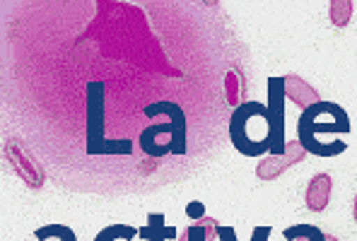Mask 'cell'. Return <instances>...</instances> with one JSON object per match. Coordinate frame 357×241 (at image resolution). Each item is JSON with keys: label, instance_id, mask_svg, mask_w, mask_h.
Instances as JSON below:
<instances>
[{"label": "cell", "instance_id": "7c38bea8", "mask_svg": "<svg viewBox=\"0 0 357 241\" xmlns=\"http://www.w3.org/2000/svg\"><path fill=\"white\" fill-rule=\"evenodd\" d=\"M188 232V241H218V219L213 217H203L198 222H193Z\"/></svg>", "mask_w": 357, "mask_h": 241}, {"label": "cell", "instance_id": "ac0fdd59", "mask_svg": "<svg viewBox=\"0 0 357 241\" xmlns=\"http://www.w3.org/2000/svg\"><path fill=\"white\" fill-rule=\"evenodd\" d=\"M176 241H188V232H186V229H183V232L178 234V237H176Z\"/></svg>", "mask_w": 357, "mask_h": 241}, {"label": "cell", "instance_id": "52a82bcc", "mask_svg": "<svg viewBox=\"0 0 357 241\" xmlns=\"http://www.w3.org/2000/svg\"><path fill=\"white\" fill-rule=\"evenodd\" d=\"M304 157H307V150L299 145V140H290V143L285 145L282 155L261 157V162L256 164V176H259L261 181H275L278 176L285 174L290 166L304 162Z\"/></svg>", "mask_w": 357, "mask_h": 241}, {"label": "cell", "instance_id": "9c48e42d", "mask_svg": "<svg viewBox=\"0 0 357 241\" xmlns=\"http://www.w3.org/2000/svg\"><path fill=\"white\" fill-rule=\"evenodd\" d=\"M331 176L328 174H317L312 176L307 186V196H304V203L312 212H324L328 208V201H331Z\"/></svg>", "mask_w": 357, "mask_h": 241}, {"label": "cell", "instance_id": "30bf717a", "mask_svg": "<svg viewBox=\"0 0 357 241\" xmlns=\"http://www.w3.org/2000/svg\"><path fill=\"white\" fill-rule=\"evenodd\" d=\"M138 234L143 237V241H165V239L178 237V232L174 227H165V215H160V212L148 215V224H145Z\"/></svg>", "mask_w": 357, "mask_h": 241}, {"label": "cell", "instance_id": "5b68a950", "mask_svg": "<svg viewBox=\"0 0 357 241\" xmlns=\"http://www.w3.org/2000/svg\"><path fill=\"white\" fill-rule=\"evenodd\" d=\"M3 155L5 160L10 162V166H13L15 174L22 179V183L31 191H39V188H44L46 183V171L44 166L39 164V160H36L31 152L24 148L22 143H20L17 138H8L3 143Z\"/></svg>", "mask_w": 357, "mask_h": 241}, {"label": "cell", "instance_id": "2e32d148", "mask_svg": "<svg viewBox=\"0 0 357 241\" xmlns=\"http://www.w3.org/2000/svg\"><path fill=\"white\" fill-rule=\"evenodd\" d=\"M51 237H56L61 241H77L75 232H73L70 227H66V224H46V227L36 229V239H39V241H46Z\"/></svg>", "mask_w": 357, "mask_h": 241}, {"label": "cell", "instance_id": "d6986e66", "mask_svg": "<svg viewBox=\"0 0 357 241\" xmlns=\"http://www.w3.org/2000/svg\"><path fill=\"white\" fill-rule=\"evenodd\" d=\"M353 219L357 222V196H355V203H353Z\"/></svg>", "mask_w": 357, "mask_h": 241}, {"label": "cell", "instance_id": "7a4b0ae2", "mask_svg": "<svg viewBox=\"0 0 357 241\" xmlns=\"http://www.w3.org/2000/svg\"><path fill=\"white\" fill-rule=\"evenodd\" d=\"M143 114L148 118H155L160 114L169 116V123L148 125L140 133L138 145L148 157H165V155H186V114L174 102H155L150 107H143Z\"/></svg>", "mask_w": 357, "mask_h": 241}, {"label": "cell", "instance_id": "9a60e30c", "mask_svg": "<svg viewBox=\"0 0 357 241\" xmlns=\"http://www.w3.org/2000/svg\"><path fill=\"white\" fill-rule=\"evenodd\" d=\"M135 237H138V229L130 227V224L119 222V224H109V227H104L102 232L94 237V241H119V239L133 241Z\"/></svg>", "mask_w": 357, "mask_h": 241}, {"label": "cell", "instance_id": "5bb4252c", "mask_svg": "<svg viewBox=\"0 0 357 241\" xmlns=\"http://www.w3.org/2000/svg\"><path fill=\"white\" fill-rule=\"evenodd\" d=\"M353 8L355 5L350 0H331L328 5V17H331V24L338 29L348 27L350 17H353Z\"/></svg>", "mask_w": 357, "mask_h": 241}, {"label": "cell", "instance_id": "6da1fadb", "mask_svg": "<svg viewBox=\"0 0 357 241\" xmlns=\"http://www.w3.org/2000/svg\"><path fill=\"white\" fill-rule=\"evenodd\" d=\"M350 133V118L345 109L335 102H319L304 109L297 118V140L307 155L317 157H335L343 155L348 145L343 140L324 143L321 135H345Z\"/></svg>", "mask_w": 357, "mask_h": 241}, {"label": "cell", "instance_id": "ba28073f", "mask_svg": "<svg viewBox=\"0 0 357 241\" xmlns=\"http://www.w3.org/2000/svg\"><path fill=\"white\" fill-rule=\"evenodd\" d=\"M285 97L290 99L292 104L302 107V111L321 102L319 92L314 90V87L309 85L307 80H302L299 75H295V72H292V75H285Z\"/></svg>", "mask_w": 357, "mask_h": 241}, {"label": "cell", "instance_id": "8fae6325", "mask_svg": "<svg viewBox=\"0 0 357 241\" xmlns=\"http://www.w3.org/2000/svg\"><path fill=\"white\" fill-rule=\"evenodd\" d=\"M285 239L287 241H297V239H304V241H338V237H331V234L321 232V229L314 227V224H295V227H287L285 229Z\"/></svg>", "mask_w": 357, "mask_h": 241}, {"label": "cell", "instance_id": "3957f363", "mask_svg": "<svg viewBox=\"0 0 357 241\" xmlns=\"http://www.w3.org/2000/svg\"><path fill=\"white\" fill-rule=\"evenodd\" d=\"M229 140L244 157H264L271 152V116L261 102H244L229 118Z\"/></svg>", "mask_w": 357, "mask_h": 241}, {"label": "cell", "instance_id": "e0dca14e", "mask_svg": "<svg viewBox=\"0 0 357 241\" xmlns=\"http://www.w3.org/2000/svg\"><path fill=\"white\" fill-rule=\"evenodd\" d=\"M186 215H188V219H191V222H198V219L206 217V208H203L201 201H191L186 205Z\"/></svg>", "mask_w": 357, "mask_h": 241}, {"label": "cell", "instance_id": "4fadbf2b", "mask_svg": "<svg viewBox=\"0 0 357 241\" xmlns=\"http://www.w3.org/2000/svg\"><path fill=\"white\" fill-rule=\"evenodd\" d=\"M225 85H227V102L232 104L234 109L241 107L244 104V75H241L239 70H229L227 77H225Z\"/></svg>", "mask_w": 357, "mask_h": 241}, {"label": "cell", "instance_id": "8992f818", "mask_svg": "<svg viewBox=\"0 0 357 241\" xmlns=\"http://www.w3.org/2000/svg\"><path fill=\"white\" fill-rule=\"evenodd\" d=\"M285 77H268V116H271V155L285 152Z\"/></svg>", "mask_w": 357, "mask_h": 241}, {"label": "cell", "instance_id": "277c9868", "mask_svg": "<svg viewBox=\"0 0 357 241\" xmlns=\"http://www.w3.org/2000/svg\"><path fill=\"white\" fill-rule=\"evenodd\" d=\"M104 107H107V87L104 82L87 85V155H126L133 152L128 138L109 140L104 133Z\"/></svg>", "mask_w": 357, "mask_h": 241}]
</instances>
